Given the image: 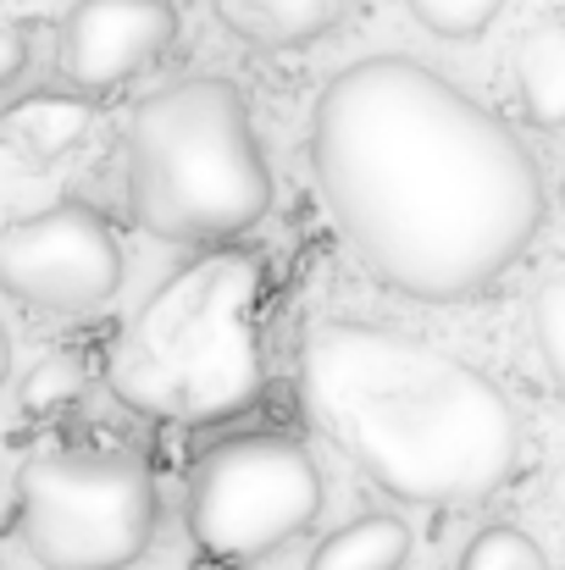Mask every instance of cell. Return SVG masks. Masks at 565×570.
<instances>
[{"instance_id":"obj_4","label":"cell","mask_w":565,"mask_h":570,"mask_svg":"<svg viewBox=\"0 0 565 570\" xmlns=\"http://www.w3.org/2000/svg\"><path fill=\"white\" fill-rule=\"evenodd\" d=\"M17 510L45 570H128L156 538V476L117 449H56L22 471Z\"/></svg>"},{"instance_id":"obj_11","label":"cell","mask_w":565,"mask_h":570,"mask_svg":"<svg viewBox=\"0 0 565 570\" xmlns=\"http://www.w3.org/2000/svg\"><path fill=\"white\" fill-rule=\"evenodd\" d=\"M410 560V532L399 515H361L322 538L305 570H399Z\"/></svg>"},{"instance_id":"obj_9","label":"cell","mask_w":565,"mask_h":570,"mask_svg":"<svg viewBox=\"0 0 565 570\" xmlns=\"http://www.w3.org/2000/svg\"><path fill=\"white\" fill-rule=\"evenodd\" d=\"M89 100H72V95H28L6 111V134L17 139L22 156L33 161H61L72 156L84 139H89Z\"/></svg>"},{"instance_id":"obj_12","label":"cell","mask_w":565,"mask_h":570,"mask_svg":"<svg viewBox=\"0 0 565 570\" xmlns=\"http://www.w3.org/2000/svg\"><path fill=\"white\" fill-rule=\"evenodd\" d=\"M460 570H549V560H544V549H538L527 532H516V527H488V532H477V538L466 543Z\"/></svg>"},{"instance_id":"obj_18","label":"cell","mask_w":565,"mask_h":570,"mask_svg":"<svg viewBox=\"0 0 565 570\" xmlns=\"http://www.w3.org/2000/svg\"><path fill=\"white\" fill-rule=\"evenodd\" d=\"M561 199H565V189H561Z\"/></svg>"},{"instance_id":"obj_7","label":"cell","mask_w":565,"mask_h":570,"mask_svg":"<svg viewBox=\"0 0 565 570\" xmlns=\"http://www.w3.org/2000/svg\"><path fill=\"white\" fill-rule=\"evenodd\" d=\"M178 39L173 0H78L61 17V72L78 89H117Z\"/></svg>"},{"instance_id":"obj_8","label":"cell","mask_w":565,"mask_h":570,"mask_svg":"<svg viewBox=\"0 0 565 570\" xmlns=\"http://www.w3.org/2000/svg\"><path fill=\"white\" fill-rule=\"evenodd\" d=\"M216 17L250 45H311L355 17L361 0H211Z\"/></svg>"},{"instance_id":"obj_16","label":"cell","mask_w":565,"mask_h":570,"mask_svg":"<svg viewBox=\"0 0 565 570\" xmlns=\"http://www.w3.org/2000/svg\"><path fill=\"white\" fill-rule=\"evenodd\" d=\"M549 504H555V515L565 521V465L555 471V482H549Z\"/></svg>"},{"instance_id":"obj_3","label":"cell","mask_w":565,"mask_h":570,"mask_svg":"<svg viewBox=\"0 0 565 570\" xmlns=\"http://www.w3.org/2000/svg\"><path fill=\"white\" fill-rule=\"evenodd\" d=\"M134 216L173 244H222L272 210V173L238 83L184 78L150 95L123 134Z\"/></svg>"},{"instance_id":"obj_1","label":"cell","mask_w":565,"mask_h":570,"mask_svg":"<svg viewBox=\"0 0 565 570\" xmlns=\"http://www.w3.org/2000/svg\"><path fill=\"white\" fill-rule=\"evenodd\" d=\"M311 167L361 266L427 305L505 277L544 222L527 145L416 56H367L322 89Z\"/></svg>"},{"instance_id":"obj_13","label":"cell","mask_w":565,"mask_h":570,"mask_svg":"<svg viewBox=\"0 0 565 570\" xmlns=\"http://www.w3.org/2000/svg\"><path fill=\"white\" fill-rule=\"evenodd\" d=\"M405 6L438 39H471V33H483L505 11V0H405Z\"/></svg>"},{"instance_id":"obj_15","label":"cell","mask_w":565,"mask_h":570,"mask_svg":"<svg viewBox=\"0 0 565 570\" xmlns=\"http://www.w3.org/2000/svg\"><path fill=\"white\" fill-rule=\"evenodd\" d=\"M22 67H28V33L17 22H0V89L17 83Z\"/></svg>"},{"instance_id":"obj_6","label":"cell","mask_w":565,"mask_h":570,"mask_svg":"<svg viewBox=\"0 0 565 570\" xmlns=\"http://www.w3.org/2000/svg\"><path fill=\"white\" fill-rule=\"evenodd\" d=\"M0 288L22 305L84 316L123 288V249L100 210L61 199L0 227Z\"/></svg>"},{"instance_id":"obj_5","label":"cell","mask_w":565,"mask_h":570,"mask_svg":"<svg viewBox=\"0 0 565 570\" xmlns=\"http://www.w3.org/2000/svg\"><path fill=\"white\" fill-rule=\"evenodd\" d=\"M322 510V471L300 438L244 432L199 454L188 476V532L222 566H255L294 543Z\"/></svg>"},{"instance_id":"obj_2","label":"cell","mask_w":565,"mask_h":570,"mask_svg":"<svg viewBox=\"0 0 565 570\" xmlns=\"http://www.w3.org/2000/svg\"><path fill=\"white\" fill-rule=\"evenodd\" d=\"M316 426L405 504H477L516 476L510 399L460 355L372 322H322L300 350Z\"/></svg>"},{"instance_id":"obj_10","label":"cell","mask_w":565,"mask_h":570,"mask_svg":"<svg viewBox=\"0 0 565 570\" xmlns=\"http://www.w3.org/2000/svg\"><path fill=\"white\" fill-rule=\"evenodd\" d=\"M516 83H522L527 122L565 128V22L527 28V39L516 50Z\"/></svg>"},{"instance_id":"obj_14","label":"cell","mask_w":565,"mask_h":570,"mask_svg":"<svg viewBox=\"0 0 565 570\" xmlns=\"http://www.w3.org/2000/svg\"><path fill=\"white\" fill-rule=\"evenodd\" d=\"M533 333H538V350H544V366L549 377L565 387V277H549L533 299Z\"/></svg>"},{"instance_id":"obj_17","label":"cell","mask_w":565,"mask_h":570,"mask_svg":"<svg viewBox=\"0 0 565 570\" xmlns=\"http://www.w3.org/2000/svg\"><path fill=\"white\" fill-rule=\"evenodd\" d=\"M11 372V338H6V327H0V382Z\"/></svg>"}]
</instances>
